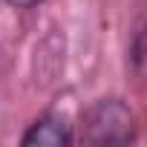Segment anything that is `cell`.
Masks as SVG:
<instances>
[{"label": "cell", "instance_id": "cell-4", "mask_svg": "<svg viewBox=\"0 0 147 147\" xmlns=\"http://www.w3.org/2000/svg\"><path fill=\"white\" fill-rule=\"evenodd\" d=\"M3 3H9L15 9H35L38 3H43V0H3Z\"/></svg>", "mask_w": 147, "mask_h": 147}, {"label": "cell", "instance_id": "cell-1", "mask_svg": "<svg viewBox=\"0 0 147 147\" xmlns=\"http://www.w3.org/2000/svg\"><path fill=\"white\" fill-rule=\"evenodd\" d=\"M136 136V118L118 98H101L81 113V138L87 144H124Z\"/></svg>", "mask_w": 147, "mask_h": 147}, {"label": "cell", "instance_id": "cell-3", "mask_svg": "<svg viewBox=\"0 0 147 147\" xmlns=\"http://www.w3.org/2000/svg\"><path fill=\"white\" fill-rule=\"evenodd\" d=\"M136 58H138V63H144V66H147V32L138 38V49H136Z\"/></svg>", "mask_w": 147, "mask_h": 147}, {"label": "cell", "instance_id": "cell-2", "mask_svg": "<svg viewBox=\"0 0 147 147\" xmlns=\"http://www.w3.org/2000/svg\"><path fill=\"white\" fill-rule=\"evenodd\" d=\"M26 147L38 144V147H63L75 141V133H72V124H66L63 115L58 113H46L43 118H38L35 124H29V130L20 138Z\"/></svg>", "mask_w": 147, "mask_h": 147}]
</instances>
